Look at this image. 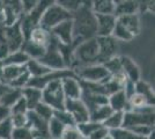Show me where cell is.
<instances>
[{
  "instance_id": "1",
  "label": "cell",
  "mask_w": 155,
  "mask_h": 139,
  "mask_svg": "<svg viewBox=\"0 0 155 139\" xmlns=\"http://www.w3.org/2000/svg\"><path fill=\"white\" fill-rule=\"evenodd\" d=\"M74 41H86L96 37V15L91 11V1H82L77 12L72 14Z\"/></svg>"
},
{
  "instance_id": "2",
  "label": "cell",
  "mask_w": 155,
  "mask_h": 139,
  "mask_svg": "<svg viewBox=\"0 0 155 139\" xmlns=\"http://www.w3.org/2000/svg\"><path fill=\"white\" fill-rule=\"evenodd\" d=\"M97 58H98V44L96 37L81 42L74 41L71 70L79 66H88L97 64Z\"/></svg>"
},
{
  "instance_id": "3",
  "label": "cell",
  "mask_w": 155,
  "mask_h": 139,
  "mask_svg": "<svg viewBox=\"0 0 155 139\" xmlns=\"http://www.w3.org/2000/svg\"><path fill=\"white\" fill-rule=\"evenodd\" d=\"M154 107L145 106L142 108L133 109L124 113L123 129L130 130L132 127L141 125L154 126Z\"/></svg>"
},
{
  "instance_id": "4",
  "label": "cell",
  "mask_w": 155,
  "mask_h": 139,
  "mask_svg": "<svg viewBox=\"0 0 155 139\" xmlns=\"http://www.w3.org/2000/svg\"><path fill=\"white\" fill-rule=\"evenodd\" d=\"M72 14L65 11L64 8L59 6L56 1H53L50 6L43 12L38 26L48 31H50L56 26L60 25L61 22L67 20H71Z\"/></svg>"
},
{
  "instance_id": "5",
  "label": "cell",
  "mask_w": 155,
  "mask_h": 139,
  "mask_svg": "<svg viewBox=\"0 0 155 139\" xmlns=\"http://www.w3.org/2000/svg\"><path fill=\"white\" fill-rule=\"evenodd\" d=\"M65 100L61 80L51 81L42 89V102L53 110H65Z\"/></svg>"
},
{
  "instance_id": "6",
  "label": "cell",
  "mask_w": 155,
  "mask_h": 139,
  "mask_svg": "<svg viewBox=\"0 0 155 139\" xmlns=\"http://www.w3.org/2000/svg\"><path fill=\"white\" fill-rule=\"evenodd\" d=\"M78 80L93 84H104L110 78L109 72L101 64H94L88 66H79L72 70Z\"/></svg>"
},
{
  "instance_id": "7",
  "label": "cell",
  "mask_w": 155,
  "mask_h": 139,
  "mask_svg": "<svg viewBox=\"0 0 155 139\" xmlns=\"http://www.w3.org/2000/svg\"><path fill=\"white\" fill-rule=\"evenodd\" d=\"M0 36L6 42L9 53L19 51L22 49V45L25 43V37L21 31L20 27V20L13 23L12 26H2L0 29Z\"/></svg>"
},
{
  "instance_id": "8",
  "label": "cell",
  "mask_w": 155,
  "mask_h": 139,
  "mask_svg": "<svg viewBox=\"0 0 155 139\" xmlns=\"http://www.w3.org/2000/svg\"><path fill=\"white\" fill-rule=\"evenodd\" d=\"M42 65L50 68L51 71H61V70H66V63H65L64 58L61 56V53L59 52L58 46H57V41L54 40L51 36V42L49 46L46 48V51L44 56L38 60Z\"/></svg>"
},
{
  "instance_id": "9",
  "label": "cell",
  "mask_w": 155,
  "mask_h": 139,
  "mask_svg": "<svg viewBox=\"0 0 155 139\" xmlns=\"http://www.w3.org/2000/svg\"><path fill=\"white\" fill-rule=\"evenodd\" d=\"M98 44V58L97 64H104L105 61L118 56V42L112 36L109 37H96Z\"/></svg>"
},
{
  "instance_id": "10",
  "label": "cell",
  "mask_w": 155,
  "mask_h": 139,
  "mask_svg": "<svg viewBox=\"0 0 155 139\" xmlns=\"http://www.w3.org/2000/svg\"><path fill=\"white\" fill-rule=\"evenodd\" d=\"M65 110L67 113L71 114L73 119L75 121V123L81 124L84 122L89 121V111L87 109V107L84 106V103L80 100H65Z\"/></svg>"
},
{
  "instance_id": "11",
  "label": "cell",
  "mask_w": 155,
  "mask_h": 139,
  "mask_svg": "<svg viewBox=\"0 0 155 139\" xmlns=\"http://www.w3.org/2000/svg\"><path fill=\"white\" fill-rule=\"evenodd\" d=\"M51 36L57 40L59 43L65 44V45H72L74 42L73 37V25H72V19L61 22L60 25L56 26L53 29L50 30Z\"/></svg>"
},
{
  "instance_id": "12",
  "label": "cell",
  "mask_w": 155,
  "mask_h": 139,
  "mask_svg": "<svg viewBox=\"0 0 155 139\" xmlns=\"http://www.w3.org/2000/svg\"><path fill=\"white\" fill-rule=\"evenodd\" d=\"M115 15H96V37H109L116 26Z\"/></svg>"
},
{
  "instance_id": "13",
  "label": "cell",
  "mask_w": 155,
  "mask_h": 139,
  "mask_svg": "<svg viewBox=\"0 0 155 139\" xmlns=\"http://www.w3.org/2000/svg\"><path fill=\"white\" fill-rule=\"evenodd\" d=\"M61 87L64 92L65 99L68 100H80L82 94V88L80 80L75 77H66L61 79Z\"/></svg>"
},
{
  "instance_id": "14",
  "label": "cell",
  "mask_w": 155,
  "mask_h": 139,
  "mask_svg": "<svg viewBox=\"0 0 155 139\" xmlns=\"http://www.w3.org/2000/svg\"><path fill=\"white\" fill-rule=\"evenodd\" d=\"M119 57H120V63H122V72L126 77V79L134 84L138 82L139 80H141V72L136 61L127 56H119Z\"/></svg>"
},
{
  "instance_id": "15",
  "label": "cell",
  "mask_w": 155,
  "mask_h": 139,
  "mask_svg": "<svg viewBox=\"0 0 155 139\" xmlns=\"http://www.w3.org/2000/svg\"><path fill=\"white\" fill-rule=\"evenodd\" d=\"M139 14V1L133 0H123V1H115V12L114 15L116 18Z\"/></svg>"
},
{
  "instance_id": "16",
  "label": "cell",
  "mask_w": 155,
  "mask_h": 139,
  "mask_svg": "<svg viewBox=\"0 0 155 139\" xmlns=\"http://www.w3.org/2000/svg\"><path fill=\"white\" fill-rule=\"evenodd\" d=\"M108 104L112 109V111H122V113L130 111L129 99L126 98L123 91H118L111 94L108 98Z\"/></svg>"
},
{
  "instance_id": "17",
  "label": "cell",
  "mask_w": 155,
  "mask_h": 139,
  "mask_svg": "<svg viewBox=\"0 0 155 139\" xmlns=\"http://www.w3.org/2000/svg\"><path fill=\"white\" fill-rule=\"evenodd\" d=\"M21 95L26 101L28 110H34L35 107L42 102V91L38 88L27 86L21 89Z\"/></svg>"
},
{
  "instance_id": "18",
  "label": "cell",
  "mask_w": 155,
  "mask_h": 139,
  "mask_svg": "<svg viewBox=\"0 0 155 139\" xmlns=\"http://www.w3.org/2000/svg\"><path fill=\"white\" fill-rule=\"evenodd\" d=\"M26 71V65H23V66H14V65L2 66V72H1V77H0V84L8 86L13 80H15L18 77H20L22 73H25Z\"/></svg>"
},
{
  "instance_id": "19",
  "label": "cell",
  "mask_w": 155,
  "mask_h": 139,
  "mask_svg": "<svg viewBox=\"0 0 155 139\" xmlns=\"http://www.w3.org/2000/svg\"><path fill=\"white\" fill-rule=\"evenodd\" d=\"M117 21H118L133 37L138 36L139 33H140V20H139V15H138V14L117 18Z\"/></svg>"
},
{
  "instance_id": "20",
  "label": "cell",
  "mask_w": 155,
  "mask_h": 139,
  "mask_svg": "<svg viewBox=\"0 0 155 139\" xmlns=\"http://www.w3.org/2000/svg\"><path fill=\"white\" fill-rule=\"evenodd\" d=\"M21 50L29 57V59L39 60L44 56V53H45V51H46V48L41 46V45H38V44L31 42V41L27 40V41H25V43H23Z\"/></svg>"
},
{
  "instance_id": "21",
  "label": "cell",
  "mask_w": 155,
  "mask_h": 139,
  "mask_svg": "<svg viewBox=\"0 0 155 139\" xmlns=\"http://www.w3.org/2000/svg\"><path fill=\"white\" fill-rule=\"evenodd\" d=\"M91 11L95 15H114L115 1L112 0H96L91 1Z\"/></svg>"
},
{
  "instance_id": "22",
  "label": "cell",
  "mask_w": 155,
  "mask_h": 139,
  "mask_svg": "<svg viewBox=\"0 0 155 139\" xmlns=\"http://www.w3.org/2000/svg\"><path fill=\"white\" fill-rule=\"evenodd\" d=\"M28 40L41 46L48 48L50 42H51V34H50V31H48V30H45V29H43V28H41L38 26L30 33Z\"/></svg>"
},
{
  "instance_id": "23",
  "label": "cell",
  "mask_w": 155,
  "mask_h": 139,
  "mask_svg": "<svg viewBox=\"0 0 155 139\" xmlns=\"http://www.w3.org/2000/svg\"><path fill=\"white\" fill-rule=\"evenodd\" d=\"M29 60V57L22 50L15 51V52L9 53L7 56L6 59L1 61L2 66H9V65H14V66H23L26 65Z\"/></svg>"
},
{
  "instance_id": "24",
  "label": "cell",
  "mask_w": 155,
  "mask_h": 139,
  "mask_svg": "<svg viewBox=\"0 0 155 139\" xmlns=\"http://www.w3.org/2000/svg\"><path fill=\"white\" fill-rule=\"evenodd\" d=\"M112 113L114 111H112V109L109 107V104L100 106L97 107L96 109H94L93 111L89 113V121L98 123V124H102Z\"/></svg>"
},
{
  "instance_id": "25",
  "label": "cell",
  "mask_w": 155,
  "mask_h": 139,
  "mask_svg": "<svg viewBox=\"0 0 155 139\" xmlns=\"http://www.w3.org/2000/svg\"><path fill=\"white\" fill-rule=\"evenodd\" d=\"M27 71L29 72L31 78H39V77H43L48 73L52 72L50 68L45 67L44 65H42L38 60H34L29 59L28 63L26 64Z\"/></svg>"
},
{
  "instance_id": "26",
  "label": "cell",
  "mask_w": 155,
  "mask_h": 139,
  "mask_svg": "<svg viewBox=\"0 0 155 139\" xmlns=\"http://www.w3.org/2000/svg\"><path fill=\"white\" fill-rule=\"evenodd\" d=\"M21 89L15 88H8L0 98V106H4L6 108H11L14 103H16L21 99Z\"/></svg>"
},
{
  "instance_id": "27",
  "label": "cell",
  "mask_w": 155,
  "mask_h": 139,
  "mask_svg": "<svg viewBox=\"0 0 155 139\" xmlns=\"http://www.w3.org/2000/svg\"><path fill=\"white\" fill-rule=\"evenodd\" d=\"M123 122L124 113H122V111H114L102 123V125L105 129H108L109 131H112V130H117V129H122L123 127Z\"/></svg>"
},
{
  "instance_id": "28",
  "label": "cell",
  "mask_w": 155,
  "mask_h": 139,
  "mask_svg": "<svg viewBox=\"0 0 155 139\" xmlns=\"http://www.w3.org/2000/svg\"><path fill=\"white\" fill-rule=\"evenodd\" d=\"M134 86H136L137 94H140L141 96H143L148 101L150 106H154V89H153V87L142 80H139L138 82H136Z\"/></svg>"
},
{
  "instance_id": "29",
  "label": "cell",
  "mask_w": 155,
  "mask_h": 139,
  "mask_svg": "<svg viewBox=\"0 0 155 139\" xmlns=\"http://www.w3.org/2000/svg\"><path fill=\"white\" fill-rule=\"evenodd\" d=\"M64 129L65 126L54 117H52L48 122V132H49V137L51 139H60L61 134L64 132Z\"/></svg>"
},
{
  "instance_id": "30",
  "label": "cell",
  "mask_w": 155,
  "mask_h": 139,
  "mask_svg": "<svg viewBox=\"0 0 155 139\" xmlns=\"http://www.w3.org/2000/svg\"><path fill=\"white\" fill-rule=\"evenodd\" d=\"M34 113L36 114L38 117L43 119V121H45V122H49L50 119L53 117V109H52L51 107H49L48 104L45 103H43V102H41L39 104L35 107V109L32 110Z\"/></svg>"
},
{
  "instance_id": "31",
  "label": "cell",
  "mask_w": 155,
  "mask_h": 139,
  "mask_svg": "<svg viewBox=\"0 0 155 139\" xmlns=\"http://www.w3.org/2000/svg\"><path fill=\"white\" fill-rule=\"evenodd\" d=\"M109 134L112 137V139H147V137L138 136L136 133L131 132L130 130H126V129H123V127L109 131Z\"/></svg>"
},
{
  "instance_id": "32",
  "label": "cell",
  "mask_w": 155,
  "mask_h": 139,
  "mask_svg": "<svg viewBox=\"0 0 155 139\" xmlns=\"http://www.w3.org/2000/svg\"><path fill=\"white\" fill-rule=\"evenodd\" d=\"M53 117L58 119L59 122L66 127V126H75L77 123L71 116V114L67 113L66 110H54L53 111Z\"/></svg>"
},
{
  "instance_id": "33",
  "label": "cell",
  "mask_w": 155,
  "mask_h": 139,
  "mask_svg": "<svg viewBox=\"0 0 155 139\" xmlns=\"http://www.w3.org/2000/svg\"><path fill=\"white\" fill-rule=\"evenodd\" d=\"M102 124H98V123H95V122H91V121H88V122H84V123H81V124H78L77 127L79 129L80 133L82 134V137L84 139H88V137L91 136V133L94 132L95 130H97Z\"/></svg>"
},
{
  "instance_id": "34",
  "label": "cell",
  "mask_w": 155,
  "mask_h": 139,
  "mask_svg": "<svg viewBox=\"0 0 155 139\" xmlns=\"http://www.w3.org/2000/svg\"><path fill=\"white\" fill-rule=\"evenodd\" d=\"M102 65L109 72L110 75H114V74L122 72V63H120V57L119 56H116V57L111 58V59L105 61Z\"/></svg>"
},
{
  "instance_id": "35",
  "label": "cell",
  "mask_w": 155,
  "mask_h": 139,
  "mask_svg": "<svg viewBox=\"0 0 155 139\" xmlns=\"http://www.w3.org/2000/svg\"><path fill=\"white\" fill-rule=\"evenodd\" d=\"M13 125L11 119L7 118L6 121L0 123V139H11L13 132Z\"/></svg>"
},
{
  "instance_id": "36",
  "label": "cell",
  "mask_w": 155,
  "mask_h": 139,
  "mask_svg": "<svg viewBox=\"0 0 155 139\" xmlns=\"http://www.w3.org/2000/svg\"><path fill=\"white\" fill-rule=\"evenodd\" d=\"M9 110H11V115H26L29 111L26 101L22 96L16 103H14L13 106L9 108Z\"/></svg>"
},
{
  "instance_id": "37",
  "label": "cell",
  "mask_w": 155,
  "mask_h": 139,
  "mask_svg": "<svg viewBox=\"0 0 155 139\" xmlns=\"http://www.w3.org/2000/svg\"><path fill=\"white\" fill-rule=\"evenodd\" d=\"M60 139H84L82 134L80 133L79 129L75 126H66Z\"/></svg>"
},
{
  "instance_id": "38",
  "label": "cell",
  "mask_w": 155,
  "mask_h": 139,
  "mask_svg": "<svg viewBox=\"0 0 155 139\" xmlns=\"http://www.w3.org/2000/svg\"><path fill=\"white\" fill-rule=\"evenodd\" d=\"M56 2L61 8H64L65 11H67L68 13L71 14L77 12L78 8L81 6V4H82V1H73V0H71V1H68V0H61V1H56Z\"/></svg>"
},
{
  "instance_id": "39",
  "label": "cell",
  "mask_w": 155,
  "mask_h": 139,
  "mask_svg": "<svg viewBox=\"0 0 155 139\" xmlns=\"http://www.w3.org/2000/svg\"><path fill=\"white\" fill-rule=\"evenodd\" d=\"M11 139H32L31 131L27 126L19 127V129H13Z\"/></svg>"
},
{
  "instance_id": "40",
  "label": "cell",
  "mask_w": 155,
  "mask_h": 139,
  "mask_svg": "<svg viewBox=\"0 0 155 139\" xmlns=\"http://www.w3.org/2000/svg\"><path fill=\"white\" fill-rule=\"evenodd\" d=\"M9 119L12 122V125L14 129L27 126V114L26 115H11Z\"/></svg>"
},
{
  "instance_id": "41",
  "label": "cell",
  "mask_w": 155,
  "mask_h": 139,
  "mask_svg": "<svg viewBox=\"0 0 155 139\" xmlns=\"http://www.w3.org/2000/svg\"><path fill=\"white\" fill-rule=\"evenodd\" d=\"M108 134H109V130L105 129L103 125H101L97 130H95L94 132L91 133V136L88 137V139H104Z\"/></svg>"
},
{
  "instance_id": "42",
  "label": "cell",
  "mask_w": 155,
  "mask_h": 139,
  "mask_svg": "<svg viewBox=\"0 0 155 139\" xmlns=\"http://www.w3.org/2000/svg\"><path fill=\"white\" fill-rule=\"evenodd\" d=\"M36 5H37V1H32V0H25V1H21L22 15H23V14L30 13L32 9L36 7Z\"/></svg>"
},
{
  "instance_id": "43",
  "label": "cell",
  "mask_w": 155,
  "mask_h": 139,
  "mask_svg": "<svg viewBox=\"0 0 155 139\" xmlns=\"http://www.w3.org/2000/svg\"><path fill=\"white\" fill-rule=\"evenodd\" d=\"M0 29H1V28H0ZM8 55H9L8 46H7L6 42L4 41V38L0 36V63H1L4 59H6Z\"/></svg>"
},
{
  "instance_id": "44",
  "label": "cell",
  "mask_w": 155,
  "mask_h": 139,
  "mask_svg": "<svg viewBox=\"0 0 155 139\" xmlns=\"http://www.w3.org/2000/svg\"><path fill=\"white\" fill-rule=\"evenodd\" d=\"M11 116V110L9 108H6L4 106H0V123L6 121L7 118H9Z\"/></svg>"
},
{
  "instance_id": "45",
  "label": "cell",
  "mask_w": 155,
  "mask_h": 139,
  "mask_svg": "<svg viewBox=\"0 0 155 139\" xmlns=\"http://www.w3.org/2000/svg\"><path fill=\"white\" fill-rule=\"evenodd\" d=\"M8 88H9V87H7V86H5V85H2V84H0V98H1V95L6 92Z\"/></svg>"
},
{
  "instance_id": "46",
  "label": "cell",
  "mask_w": 155,
  "mask_h": 139,
  "mask_svg": "<svg viewBox=\"0 0 155 139\" xmlns=\"http://www.w3.org/2000/svg\"><path fill=\"white\" fill-rule=\"evenodd\" d=\"M147 139H155V131H154V132L150 133L148 137H147Z\"/></svg>"
},
{
  "instance_id": "47",
  "label": "cell",
  "mask_w": 155,
  "mask_h": 139,
  "mask_svg": "<svg viewBox=\"0 0 155 139\" xmlns=\"http://www.w3.org/2000/svg\"><path fill=\"white\" fill-rule=\"evenodd\" d=\"M1 72H2V64L0 63V77H1Z\"/></svg>"
},
{
  "instance_id": "48",
  "label": "cell",
  "mask_w": 155,
  "mask_h": 139,
  "mask_svg": "<svg viewBox=\"0 0 155 139\" xmlns=\"http://www.w3.org/2000/svg\"><path fill=\"white\" fill-rule=\"evenodd\" d=\"M104 139H112V137H111L110 134H108V136H107V137H105V138H104Z\"/></svg>"
},
{
  "instance_id": "49",
  "label": "cell",
  "mask_w": 155,
  "mask_h": 139,
  "mask_svg": "<svg viewBox=\"0 0 155 139\" xmlns=\"http://www.w3.org/2000/svg\"><path fill=\"white\" fill-rule=\"evenodd\" d=\"M50 139H51V138H50Z\"/></svg>"
},
{
  "instance_id": "50",
  "label": "cell",
  "mask_w": 155,
  "mask_h": 139,
  "mask_svg": "<svg viewBox=\"0 0 155 139\" xmlns=\"http://www.w3.org/2000/svg\"></svg>"
}]
</instances>
